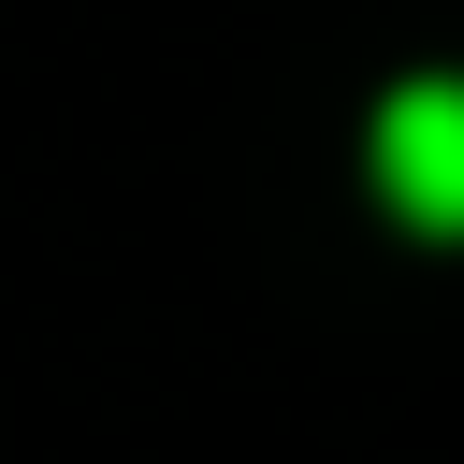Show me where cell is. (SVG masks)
<instances>
[{
  "label": "cell",
  "instance_id": "1",
  "mask_svg": "<svg viewBox=\"0 0 464 464\" xmlns=\"http://www.w3.org/2000/svg\"><path fill=\"white\" fill-rule=\"evenodd\" d=\"M377 188H392L406 232H464V87L450 72L377 102Z\"/></svg>",
  "mask_w": 464,
  "mask_h": 464
}]
</instances>
